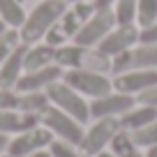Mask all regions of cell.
<instances>
[{
  "label": "cell",
  "mask_w": 157,
  "mask_h": 157,
  "mask_svg": "<svg viewBox=\"0 0 157 157\" xmlns=\"http://www.w3.org/2000/svg\"><path fill=\"white\" fill-rule=\"evenodd\" d=\"M136 102L139 104H146V106H155L157 109V83L150 86L148 90H143V93L136 95Z\"/></svg>",
  "instance_id": "30"
},
{
  "label": "cell",
  "mask_w": 157,
  "mask_h": 157,
  "mask_svg": "<svg viewBox=\"0 0 157 157\" xmlns=\"http://www.w3.org/2000/svg\"><path fill=\"white\" fill-rule=\"evenodd\" d=\"M5 109H19V90L0 88V111Z\"/></svg>",
  "instance_id": "28"
},
{
  "label": "cell",
  "mask_w": 157,
  "mask_h": 157,
  "mask_svg": "<svg viewBox=\"0 0 157 157\" xmlns=\"http://www.w3.org/2000/svg\"><path fill=\"white\" fill-rule=\"evenodd\" d=\"M83 23H86V19L78 14L74 7H67V10L60 14V19H58V25H60V30L67 35V39H74V37H76V33L83 28Z\"/></svg>",
  "instance_id": "21"
},
{
  "label": "cell",
  "mask_w": 157,
  "mask_h": 157,
  "mask_svg": "<svg viewBox=\"0 0 157 157\" xmlns=\"http://www.w3.org/2000/svg\"><path fill=\"white\" fill-rule=\"evenodd\" d=\"M49 152H51V157H88L78 146L58 141V139H53V143L49 146Z\"/></svg>",
  "instance_id": "26"
},
{
  "label": "cell",
  "mask_w": 157,
  "mask_h": 157,
  "mask_svg": "<svg viewBox=\"0 0 157 157\" xmlns=\"http://www.w3.org/2000/svg\"><path fill=\"white\" fill-rule=\"evenodd\" d=\"M111 78H113V90H120V93L136 97L139 93H143V90L157 83V69H132V72L116 74Z\"/></svg>",
  "instance_id": "12"
},
{
  "label": "cell",
  "mask_w": 157,
  "mask_h": 157,
  "mask_svg": "<svg viewBox=\"0 0 157 157\" xmlns=\"http://www.w3.org/2000/svg\"><path fill=\"white\" fill-rule=\"evenodd\" d=\"M72 2H81V0H67V5H72Z\"/></svg>",
  "instance_id": "37"
},
{
  "label": "cell",
  "mask_w": 157,
  "mask_h": 157,
  "mask_svg": "<svg viewBox=\"0 0 157 157\" xmlns=\"http://www.w3.org/2000/svg\"><path fill=\"white\" fill-rule=\"evenodd\" d=\"M19 46H21L19 28H5L2 33H0V63H2L7 56H12Z\"/></svg>",
  "instance_id": "23"
},
{
  "label": "cell",
  "mask_w": 157,
  "mask_h": 157,
  "mask_svg": "<svg viewBox=\"0 0 157 157\" xmlns=\"http://www.w3.org/2000/svg\"><path fill=\"white\" fill-rule=\"evenodd\" d=\"M39 125V118L33 113H25L21 109H5L0 111V134H7V136H16V134L25 132V129Z\"/></svg>",
  "instance_id": "14"
},
{
  "label": "cell",
  "mask_w": 157,
  "mask_h": 157,
  "mask_svg": "<svg viewBox=\"0 0 157 157\" xmlns=\"http://www.w3.org/2000/svg\"><path fill=\"white\" fill-rule=\"evenodd\" d=\"M49 95L46 90H30V93H19V109L25 113H33L39 118V113L49 106Z\"/></svg>",
  "instance_id": "20"
},
{
  "label": "cell",
  "mask_w": 157,
  "mask_h": 157,
  "mask_svg": "<svg viewBox=\"0 0 157 157\" xmlns=\"http://www.w3.org/2000/svg\"><path fill=\"white\" fill-rule=\"evenodd\" d=\"M109 150L116 157H143V148H139L136 141H134V136H132V132H127V129H123V127L118 129L116 136L111 139Z\"/></svg>",
  "instance_id": "18"
},
{
  "label": "cell",
  "mask_w": 157,
  "mask_h": 157,
  "mask_svg": "<svg viewBox=\"0 0 157 157\" xmlns=\"http://www.w3.org/2000/svg\"><path fill=\"white\" fill-rule=\"evenodd\" d=\"M51 143H53V134L44 125H35V127H30V129H25V132L10 139L7 155L10 157H28L33 152L49 150Z\"/></svg>",
  "instance_id": "8"
},
{
  "label": "cell",
  "mask_w": 157,
  "mask_h": 157,
  "mask_svg": "<svg viewBox=\"0 0 157 157\" xmlns=\"http://www.w3.org/2000/svg\"><path fill=\"white\" fill-rule=\"evenodd\" d=\"M139 42L157 46V21L150 23V25H146V28H139Z\"/></svg>",
  "instance_id": "29"
},
{
  "label": "cell",
  "mask_w": 157,
  "mask_h": 157,
  "mask_svg": "<svg viewBox=\"0 0 157 157\" xmlns=\"http://www.w3.org/2000/svg\"><path fill=\"white\" fill-rule=\"evenodd\" d=\"M7 146H10V136H7V134H0V157L7 152Z\"/></svg>",
  "instance_id": "32"
},
{
  "label": "cell",
  "mask_w": 157,
  "mask_h": 157,
  "mask_svg": "<svg viewBox=\"0 0 157 157\" xmlns=\"http://www.w3.org/2000/svg\"><path fill=\"white\" fill-rule=\"evenodd\" d=\"M118 129H120V120L118 118H97L83 132V139H81L78 148L88 157H97L99 152L109 150V143L116 136Z\"/></svg>",
  "instance_id": "6"
},
{
  "label": "cell",
  "mask_w": 157,
  "mask_h": 157,
  "mask_svg": "<svg viewBox=\"0 0 157 157\" xmlns=\"http://www.w3.org/2000/svg\"><path fill=\"white\" fill-rule=\"evenodd\" d=\"M25 49H28V44H23V42H21L19 49L0 63V88H12V90H16V83H19V78L23 76V72H25V67H23Z\"/></svg>",
  "instance_id": "15"
},
{
  "label": "cell",
  "mask_w": 157,
  "mask_h": 157,
  "mask_svg": "<svg viewBox=\"0 0 157 157\" xmlns=\"http://www.w3.org/2000/svg\"><path fill=\"white\" fill-rule=\"evenodd\" d=\"M0 21H5L7 28H21L25 21L23 0H0Z\"/></svg>",
  "instance_id": "19"
},
{
  "label": "cell",
  "mask_w": 157,
  "mask_h": 157,
  "mask_svg": "<svg viewBox=\"0 0 157 157\" xmlns=\"http://www.w3.org/2000/svg\"><path fill=\"white\" fill-rule=\"evenodd\" d=\"M143 157H157V148H148V150H143Z\"/></svg>",
  "instance_id": "33"
},
{
  "label": "cell",
  "mask_w": 157,
  "mask_h": 157,
  "mask_svg": "<svg viewBox=\"0 0 157 157\" xmlns=\"http://www.w3.org/2000/svg\"><path fill=\"white\" fill-rule=\"evenodd\" d=\"M132 69H157V46L139 42L129 51L111 58V76Z\"/></svg>",
  "instance_id": "7"
},
{
  "label": "cell",
  "mask_w": 157,
  "mask_h": 157,
  "mask_svg": "<svg viewBox=\"0 0 157 157\" xmlns=\"http://www.w3.org/2000/svg\"><path fill=\"white\" fill-rule=\"evenodd\" d=\"M56 65L63 69H93L111 74V58L104 56L97 46H81L76 42L56 49Z\"/></svg>",
  "instance_id": "2"
},
{
  "label": "cell",
  "mask_w": 157,
  "mask_h": 157,
  "mask_svg": "<svg viewBox=\"0 0 157 157\" xmlns=\"http://www.w3.org/2000/svg\"><path fill=\"white\" fill-rule=\"evenodd\" d=\"M118 120H120V127H123V129L134 132V129H139V127H143V125L157 120V109H155V106H146V104H139V102H136L127 113H123V116L118 118Z\"/></svg>",
  "instance_id": "17"
},
{
  "label": "cell",
  "mask_w": 157,
  "mask_h": 157,
  "mask_svg": "<svg viewBox=\"0 0 157 157\" xmlns=\"http://www.w3.org/2000/svg\"><path fill=\"white\" fill-rule=\"evenodd\" d=\"M63 81L69 83L78 95H83L86 99H97V97H102V95L113 90L111 74L93 72V69H65Z\"/></svg>",
  "instance_id": "5"
},
{
  "label": "cell",
  "mask_w": 157,
  "mask_h": 157,
  "mask_svg": "<svg viewBox=\"0 0 157 157\" xmlns=\"http://www.w3.org/2000/svg\"><path fill=\"white\" fill-rule=\"evenodd\" d=\"M97 157H116V155H113V152L111 150H104V152H99V155Z\"/></svg>",
  "instance_id": "35"
},
{
  "label": "cell",
  "mask_w": 157,
  "mask_h": 157,
  "mask_svg": "<svg viewBox=\"0 0 157 157\" xmlns=\"http://www.w3.org/2000/svg\"><path fill=\"white\" fill-rule=\"evenodd\" d=\"M28 157H51V152L49 150H39V152H33V155H28Z\"/></svg>",
  "instance_id": "34"
},
{
  "label": "cell",
  "mask_w": 157,
  "mask_h": 157,
  "mask_svg": "<svg viewBox=\"0 0 157 157\" xmlns=\"http://www.w3.org/2000/svg\"><path fill=\"white\" fill-rule=\"evenodd\" d=\"M67 10V0H39L37 5L25 14L23 25L19 28L21 42L23 44H35L42 42L44 35L58 23L60 14Z\"/></svg>",
  "instance_id": "1"
},
{
  "label": "cell",
  "mask_w": 157,
  "mask_h": 157,
  "mask_svg": "<svg viewBox=\"0 0 157 157\" xmlns=\"http://www.w3.org/2000/svg\"><path fill=\"white\" fill-rule=\"evenodd\" d=\"M42 42H46V44H49V46H53V49H60V46H65V44H67L69 39H67V35H65L63 30H60V25L56 23L53 28H51L49 33L44 35V39H42Z\"/></svg>",
  "instance_id": "27"
},
{
  "label": "cell",
  "mask_w": 157,
  "mask_h": 157,
  "mask_svg": "<svg viewBox=\"0 0 157 157\" xmlns=\"http://www.w3.org/2000/svg\"><path fill=\"white\" fill-rule=\"evenodd\" d=\"M2 157H10V155H7V152H5V155H2Z\"/></svg>",
  "instance_id": "38"
},
{
  "label": "cell",
  "mask_w": 157,
  "mask_h": 157,
  "mask_svg": "<svg viewBox=\"0 0 157 157\" xmlns=\"http://www.w3.org/2000/svg\"><path fill=\"white\" fill-rule=\"evenodd\" d=\"M46 95H49V102L53 106H58L60 111H65L72 118H76L81 125L90 123V102L83 95H78L69 83H65L63 78L56 81V83H51L46 88Z\"/></svg>",
  "instance_id": "4"
},
{
  "label": "cell",
  "mask_w": 157,
  "mask_h": 157,
  "mask_svg": "<svg viewBox=\"0 0 157 157\" xmlns=\"http://www.w3.org/2000/svg\"><path fill=\"white\" fill-rule=\"evenodd\" d=\"M111 10L116 14V25L136 23V0H116Z\"/></svg>",
  "instance_id": "22"
},
{
  "label": "cell",
  "mask_w": 157,
  "mask_h": 157,
  "mask_svg": "<svg viewBox=\"0 0 157 157\" xmlns=\"http://www.w3.org/2000/svg\"><path fill=\"white\" fill-rule=\"evenodd\" d=\"M53 63H56V49H53V46H49L46 42L28 44V49H25V58H23L25 72L49 67V65H53Z\"/></svg>",
  "instance_id": "16"
},
{
  "label": "cell",
  "mask_w": 157,
  "mask_h": 157,
  "mask_svg": "<svg viewBox=\"0 0 157 157\" xmlns=\"http://www.w3.org/2000/svg\"><path fill=\"white\" fill-rule=\"evenodd\" d=\"M157 21V0H136V25H146Z\"/></svg>",
  "instance_id": "25"
},
{
  "label": "cell",
  "mask_w": 157,
  "mask_h": 157,
  "mask_svg": "<svg viewBox=\"0 0 157 157\" xmlns=\"http://www.w3.org/2000/svg\"><path fill=\"white\" fill-rule=\"evenodd\" d=\"M132 136H134V141H136V146L143 148V150H148V148H157V120H152V123L134 129Z\"/></svg>",
  "instance_id": "24"
},
{
  "label": "cell",
  "mask_w": 157,
  "mask_h": 157,
  "mask_svg": "<svg viewBox=\"0 0 157 157\" xmlns=\"http://www.w3.org/2000/svg\"><path fill=\"white\" fill-rule=\"evenodd\" d=\"M113 28H116L113 10H95V14L83 23V28L76 33V37L72 42H76L81 46H97Z\"/></svg>",
  "instance_id": "9"
},
{
  "label": "cell",
  "mask_w": 157,
  "mask_h": 157,
  "mask_svg": "<svg viewBox=\"0 0 157 157\" xmlns=\"http://www.w3.org/2000/svg\"><path fill=\"white\" fill-rule=\"evenodd\" d=\"M65 74V69L60 65H49V67L42 69H30V72H23V76L19 78L16 83V90L19 93H30V90H46L51 83L60 81Z\"/></svg>",
  "instance_id": "13"
},
{
  "label": "cell",
  "mask_w": 157,
  "mask_h": 157,
  "mask_svg": "<svg viewBox=\"0 0 157 157\" xmlns=\"http://www.w3.org/2000/svg\"><path fill=\"white\" fill-rule=\"evenodd\" d=\"M134 44H139V25L136 23L116 25V28L97 44V49L102 51L104 56H109V58H116V56L129 51Z\"/></svg>",
  "instance_id": "11"
},
{
  "label": "cell",
  "mask_w": 157,
  "mask_h": 157,
  "mask_svg": "<svg viewBox=\"0 0 157 157\" xmlns=\"http://www.w3.org/2000/svg\"><path fill=\"white\" fill-rule=\"evenodd\" d=\"M93 2H95V7H97V10H111L116 0H93Z\"/></svg>",
  "instance_id": "31"
},
{
  "label": "cell",
  "mask_w": 157,
  "mask_h": 157,
  "mask_svg": "<svg viewBox=\"0 0 157 157\" xmlns=\"http://www.w3.org/2000/svg\"><path fill=\"white\" fill-rule=\"evenodd\" d=\"M39 125H44V127L53 134V139L65 141V143H74V146L81 143L83 132H86L83 125L78 123L76 118H72L69 113L60 111L53 104H49L44 111L39 113Z\"/></svg>",
  "instance_id": "3"
},
{
  "label": "cell",
  "mask_w": 157,
  "mask_h": 157,
  "mask_svg": "<svg viewBox=\"0 0 157 157\" xmlns=\"http://www.w3.org/2000/svg\"><path fill=\"white\" fill-rule=\"evenodd\" d=\"M134 104H136L134 95L120 93V90H111V93L102 95L97 99H90V120H97V118H120Z\"/></svg>",
  "instance_id": "10"
},
{
  "label": "cell",
  "mask_w": 157,
  "mask_h": 157,
  "mask_svg": "<svg viewBox=\"0 0 157 157\" xmlns=\"http://www.w3.org/2000/svg\"><path fill=\"white\" fill-rule=\"evenodd\" d=\"M5 28H7V25H5V21H0V33H2Z\"/></svg>",
  "instance_id": "36"
}]
</instances>
